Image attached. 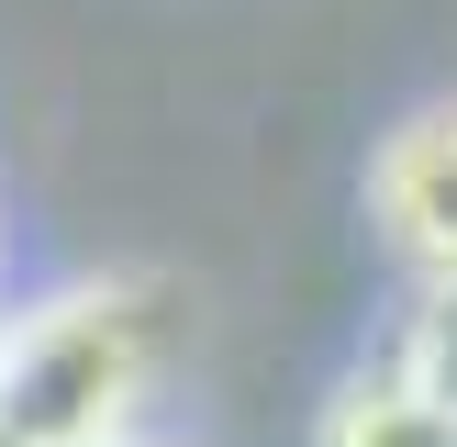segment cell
Segmentation results:
<instances>
[{
	"label": "cell",
	"instance_id": "obj_3",
	"mask_svg": "<svg viewBox=\"0 0 457 447\" xmlns=\"http://www.w3.org/2000/svg\"><path fill=\"white\" fill-rule=\"evenodd\" d=\"M324 447H457V414L424 392L413 369H391V380H357V392L335 402Z\"/></svg>",
	"mask_w": 457,
	"mask_h": 447
},
{
	"label": "cell",
	"instance_id": "obj_2",
	"mask_svg": "<svg viewBox=\"0 0 457 447\" xmlns=\"http://www.w3.org/2000/svg\"><path fill=\"white\" fill-rule=\"evenodd\" d=\"M369 213L436 291H457V101H424L413 123L379 134L369 156Z\"/></svg>",
	"mask_w": 457,
	"mask_h": 447
},
{
	"label": "cell",
	"instance_id": "obj_4",
	"mask_svg": "<svg viewBox=\"0 0 457 447\" xmlns=\"http://www.w3.org/2000/svg\"><path fill=\"white\" fill-rule=\"evenodd\" d=\"M413 380L457 414V291H436V313H424V335H413Z\"/></svg>",
	"mask_w": 457,
	"mask_h": 447
},
{
	"label": "cell",
	"instance_id": "obj_1",
	"mask_svg": "<svg viewBox=\"0 0 457 447\" xmlns=\"http://www.w3.org/2000/svg\"><path fill=\"white\" fill-rule=\"evenodd\" d=\"M145 347H134L123 291L45 302L22 335H0V447H112Z\"/></svg>",
	"mask_w": 457,
	"mask_h": 447
}]
</instances>
